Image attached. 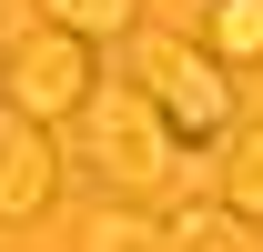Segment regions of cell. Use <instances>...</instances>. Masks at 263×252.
<instances>
[{
    "mask_svg": "<svg viewBox=\"0 0 263 252\" xmlns=\"http://www.w3.org/2000/svg\"><path fill=\"white\" fill-rule=\"evenodd\" d=\"M223 212H243V222H263V121H233L223 131V192H213Z\"/></svg>",
    "mask_w": 263,
    "mask_h": 252,
    "instance_id": "cell-7",
    "label": "cell"
},
{
    "mask_svg": "<svg viewBox=\"0 0 263 252\" xmlns=\"http://www.w3.org/2000/svg\"><path fill=\"white\" fill-rule=\"evenodd\" d=\"M71 121H81V161L111 182V202H162V192L182 182V161H193L172 141V121L132 91V81H91V101H81Z\"/></svg>",
    "mask_w": 263,
    "mask_h": 252,
    "instance_id": "cell-1",
    "label": "cell"
},
{
    "mask_svg": "<svg viewBox=\"0 0 263 252\" xmlns=\"http://www.w3.org/2000/svg\"><path fill=\"white\" fill-rule=\"evenodd\" d=\"M101 81V40L71 31H31V40H0V101H21L31 121H71Z\"/></svg>",
    "mask_w": 263,
    "mask_h": 252,
    "instance_id": "cell-3",
    "label": "cell"
},
{
    "mask_svg": "<svg viewBox=\"0 0 263 252\" xmlns=\"http://www.w3.org/2000/svg\"><path fill=\"white\" fill-rule=\"evenodd\" d=\"M162 222H172V252H263V222L223 212V202H182Z\"/></svg>",
    "mask_w": 263,
    "mask_h": 252,
    "instance_id": "cell-6",
    "label": "cell"
},
{
    "mask_svg": "<svg viewBox=\"0 0 263 252\" xmlns=\"http://www.w3.org/2000/svg\"><path fill=\"white\" fill-rule=\"evenodd\" d=\"M122 40H132V91L172 121L182 152H202V141H223V131H233V81H223V61H213L202 40L152 31V20H132Z\"/></svg>",
    "mask_w": 263,
    "mask_h": 252,
    "instance_id": "cell-2",
    "label": "cell"
},
{
    "mask_svg": "<svg viewBox=\"0 0 263 252\" xmlns=\"http://www.w3.org/2000/svg\"><path fill=\"white\" fill-rule=\"evenodd\" d=\"M202 51L223 71H253L263 61V0H213V10H202Z\"/></svg>",
    "mask_w": 263,
    "mask_h": 252,
    "instance_id": "cell-8",
    "label": "cell"
},
{
    "mask_svg": "<svg viewBox=\"0 0 263 252\" xmlns=\"http://www.w3.org/2000/svg\"><path fill=\"white\" fill-rule=\"evenodd\" d=\"M51 202H61V141L21 101H0V232H31Z\"/></svg>",
    "mask_w": 263,
    "mask_h": 252,
    "instance_id": "cell-4",
    "label": "cell"
},
{
    "mask_svg": "<svg viewBox=\"0 0 263 252\" xmlns=\"http://www.w3.org/2000/svg\"><path fill=\"white\" fill-rule=\"evenodd\" d=\"M51 10V31H71V40H122L132 20H142V0H41Z\"/></svg>",
    "mask_w": 263,
    "mask_h": 252,
    "instance_id": "cell-9",
    "label": "cell"
},
{
    "mask_svg": "<svg viewBox=\"0 0 263 252\" xmlns=\"http://www.w3.org/2000/svg\"><path fill=\"white\" fill-rule=\"evenodd\" d=\"M81 252H172V222L162 202H101L81 222Z\"/></svg>",
    "mask_w": 263,
    "mask_h": 252,
    "instance_id": "cell-5",
    "label": "cell"
}]
</instances>
